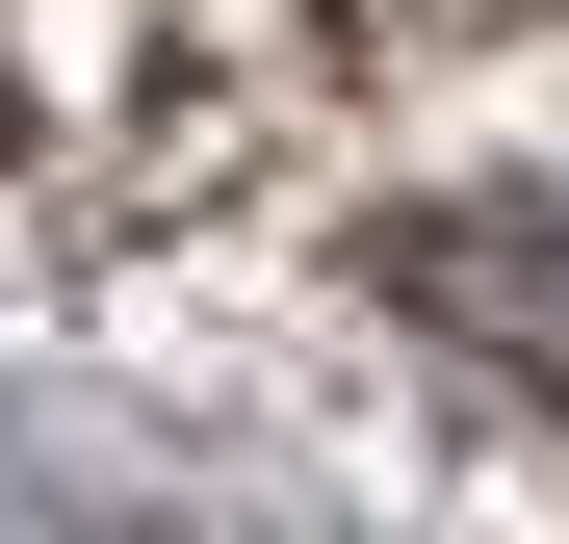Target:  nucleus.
<instances>
[{
    "label": "nucleus",
    "mask_w": 569,
    "mask_h": 544,
    "mask_svg": "<svg viewBox=\"0 0 569 544\" xmlns=\"http://www.w3.org/2000/svg\"><path fill=\"white\" fill-rule=\"evenodd\" d=\"M543 0H0V259H104L233 208L259 156H311L415 78L518 52Z\"/></svg>",
    "instance_id": "nucleus-1"
}]
</instances>
